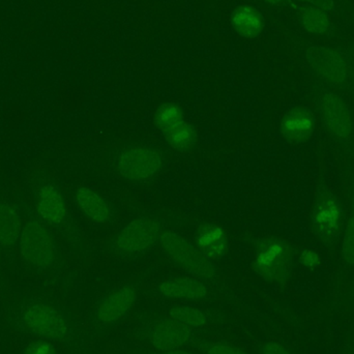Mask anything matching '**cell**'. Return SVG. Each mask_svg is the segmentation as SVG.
<instances>
[{
  "label": "cell",
  "instance_id": "cell-1",
  "mask_svg": "<svg viewBox=\"0 0 354 354\" xmlns=\"http://www.w3.org/2000/svg\"><path fill=\"white\" fill-rule=\"evenodd\" d=\"M254 270L272 284H285L293 268V249L288 241L278 236L266 237L256 245Z\"/></svg>",
  "mask_w": 354,
  "mask_h": 354
},
{
  "label": "cell",
  "instance_id": "cell-2",
  "mask_svg": "<svg viewBox=\"0 0 354 354\" xmlns=\"http://www.w3.org/2000/svg\"><path fill=\"white\" fill-rule=\"evenodd\" d=\"M306 60L312 72L330 86L347 88L354 82L353 62L338 50L314 46L308 49Z\"/></svg>",
  "mask_w": 354,
  "mask_h": 354
},
{
  "label": "cell",
  "instance_id": "cell-3",
  "mask_svg": "<svg viewBox=\"0 0 354 354\" xmlns=\"http://www.w3.org/2000/svg\"><path fill=\"white\" fill-rule=\"evenodd\" d=\"M160 243L168 258L191 276L201 280L216 276V268L212 261L178 233L165 231L160 237Z\"/></svg>",
  "mask_w": 354,
  "mask_h": 354
},
{
  "label": "cell",
  "instance_id": "cell-4",
  "mask_svg": "<svg viewBox=\"0 0 354 354\" xmlns=\"http://www.w3.org/2000/svg\"><path fill=\"white\" fill-rule=\"evenodd\" d=\"M311 224L316 237L326 245L338 239L344 227V212L337 196L328 187H322L313 200Z\"/></svg>",
  "mask_w": 354,
  "mask_h": 354
},
{
  "label": "cell",
  "instance_id": "cell-5",
  "mask_svg": "<svg viewBox=\"0 0 354 354\" xmlns=\"http://www.w3.org/2000/svg\"><path fill=\"white\" fill-rule=\"evenodd\" d=\"M18 243L21 256L32 268L47 270L55 262L53 236L39 221H30L23 226Z\"/></svg>",
  "mask_w": 354,
  "mask_h": 354
},
{
  "label": "cell",
  "instance_id": "cell-6",
  "mask_svg": "<svg viewBox=\"0 0 354 354\" xmlns=\"http://www.w3.org/2000/svg\"><path fill=\"white\" fill-rule=\"evenodd\" d=\"M163 161L159 149L147 145H133L120 151L115 166L118 174L127 180L142 183L161 171Z\"/></svg>",
  "mask_w": 354,
  "mask_h": 354
},
{
  "label": "cell",
  "instance_id": "cell-7",
  "mask_svg": "<svg viewBox=\"0 0 354 354\" xmlns=\"http://www.w3.org/2000/svg\"><path fill=\"white\" fill-rule=\"evenodd\" d=\"M161 234V224L155 218H136L116 235L112 249L122 257H135L149 251Z\"/></svg>",
  "mask_w": 354,
  "mask_h": 354
},
{
  "label": "cell",
  "instance_id": "cell-8",
  "mask_svg": "<svg viewBox=\"0 0 354 354\" xmlns=\"http://www.w3.org/2000/svg\"><path fill=\"white\" fill-rule=\"evenodd\" d=\"M317 110L326 131L338 142L348 143L353 134V118L351 108L342 97L326 91L318 97Z\"/></svg>",
  "mask_w": 354,
  "mask_h": 354
},
{
  "label": "cell",
  "instance_id": "cell-9",
  "mask_svg": "<svg viewBox=\"0 0 354 354\" xmlns=\"http://www.w3.org/2000/svg\"><path fill=\"white\" fill-rule=\"evenodd\" d=\"M22 319L25 328L43 340L62 341L70 333L66 317L47 304H31L25 309Z\"/></svg>",
  "mask_w": 354,
  "mask_h": 354
},
{
  "label": "cell",
  "instance_id": "cell-10",
  "mask_svg": "<svg viewBox=\"0 0 354 354\" xmlns=\"http://www.w3.org/2000/svg\"><path fill=\"white\" fill-rule=\"evenodd\" d=\"M191 330L172 318H163L151 324L147 338L153 348L165 353L185 346L191 340Z\"/></svg>",
  "mask_w": 354,
  "mask_h": 354
},
{
  "label": "cell",
  "instance_id": "cell-11",
  "mask_svg": "<svg viewBox=\"0 0 354 354\" xmlns=\"http://www.w3.org/2000/svg\"><path fill=\"white\" fill-rule=\"evenodd\" d=\"M136 301V288L132 285H124L100 301L95 315L103 324H116L133 309Z\"/></svg>",
  "mask_w": 354,
  "mask_h": 354
},
{
  "label": "cell",
  "instance_id": "cell-12",
  "mask_svg": "<svg viewBox=\"0 0 354 354\" xmlns=\"http://www.w3.org/2000/svg\"><path fill=\"white\" fill-rule=\"evenodd\" d=\"M315 114L306 107H295L286 112L280 122L283 138L295 145L307 142L315 133Z\"/></svg>",
  "mask_w": 354,
  "mask_h": 354
},
{
  "label": "cell",
  "instance_id": "cell-13",
  "mask_svg": "<svg viewBox=\"0 0 354 354\" xmlns=\"http://www.w3.org/2000/svg\"><path fill=\"white\" fill-rule=\"evenodd\" d=\"M162 297L174 301H197L207 297V287L196 277H174L159 285Z\"/></svg>",
  "mask_w": 354,
  "mask_h": 354
},
{
  "label": "cell",
  "instance_id": "cell-14",
  "mask_svg": "<svg viewBox=\"0 0 354 354\" xmlns=\"http://www.w3.org/2000/svg\"><path fill=\"white\" fill-rule=\"evenodd\" d=\"M35 207L39 218L52 226L62 224L68 216V208L62 193L52 185H44L37 192Z\"/></svg>",
  "mask_w": 354,
  "mask_h": 354
},
{
  "label": "cell",
  "instance_id": "cell-15",
  "mask_svg": "<svg viewBox=\"0 0 354 354\" xmlns=\"http://www.w3.org/2000/svg\"><path fill=\"white\" fill-rule=\"evenodd\" d=\"M196 243L199 251L210 261L222 259L228 252V236L220 225H201L196 234Z\"/></svg>",
  "mask_w": 354,
  "mask_h": 354
},
{
  "label": "cell",
  "instance_id": "cell-16",
  "mask_svg": "<svg viewBox=\"0 0 354 354\" xmlns=\"http://www.w3.org/2000/svg\"><path fill=\"white\" fill-rule=\"evenodd\" d=\"M230 24L237 35L243 39H253L261 35L266 22L255 6L241 4L231 12Z\"/></svg>",
  "mask_w": 354,
  "mask_h": 354
},
{
  "label": "cell",
  "instance_id": "cell-17",
  "mask_svg": "<svg viewBox=\"0 0 354 354\" xmlns=\"http://www.w3.org/2000/svg\"><path fill=\"white\" fill-rule=\"evenodd\" d=\"M75 198L81 212L93 222L106 224L111 221L113 216L111 205L97 192L89 187H81L77 189Z\"/></svg>",
  "mask_w": 354,
  "mask_h": 354
},
{
  "label": "cell",
  "instance_id": "cell-18",
  "mask_svg": "<svg viewBox=\"0 0 354 354\" xmlns=\"http://www.w3.org/2000/svg\"><path fill=\"white\" fill-rule=\"evenodd\" d=\"M20 214L14 206L0 201V243L2 247H12L18 243L22 231Z\"/></svg>",
  "mask_w": 354,
  "mask_h": 354
},
{
  "label": "cell",
  "instance_id": "cell-19",
  "mask_svg": "<svg viewBox=\"0 0 354 354\" xmlns=\"http://www.w3.org/2000/svg\"><path fill=\"white\" fill-rule=\"evenodd\" d=\"M161 134L172 149L180 153L193 149L197 141V132L193 124L187 122V120L163 131Z\"/></svg>",
  "mask_w": 354,
  "mask_h": 354
},
{
  "label": "cell",
  "instance_id": "cell-20",
  "mask_svg": "<svg viewBox=\"0 0 354 354\" xmlns=\"http://www.w3.org/2000/svg\"><path fill=\"white\" fill-rule=\"evenodd\" d=\"M299 20L303 28L311 35H326L332 26L328 12L316 6H305L299 12Z\"/></svg>",
  "mask_w": 354,
  "mask_h": 354
},
{
  "label": "cell",
  "instance_id": "cell-21",
  "mask_svg": "<svg viewBox=\"0 0 354 354\" xmlns=\"http://www.w3.org/2000/svg\"><path fill=\"white\" fill-rule=\"evenodd\" d=\"M185 120L183 109L174 102L161 104L155 112V124L160 132Z\"/></svg>",
  "mask_w": 354,
  "mask_h": 354
},
{
  "label": "cell",
  "instance_id": "cell-22",
  "mask_svg": "<svg viewBox=\"0 0 354 354\" xmlns=\"http://www.w3.org/2000/svg\"><path fill=\"white\" fill-rule=\"evenodd\" d=\"M170 318L191 328H199L205 326L207 322V316L205 312L197 308L189 307V306H179L170 310Z\"/></svg>",
  "mask_w": 354,
  "mask_h": 354
},
{
  "label": "cell",
  "instance_id": "cell-23",
  "mask_svg": "<svg viewBox=\"0 0 354 354\" xmlns=\"http://www.w3.org/2000/svg\"><path fill=\"white\" fill-rule=\"evenodd\" d=\"M342 257L345 263L354 266V218L353 216L347 223L342 239Z\"/></svg>",
  "mask_w": 354,
  "mask_h": 354
},
{
  "label": "cell",
  "instance_id": "cell-24",
  "mask_svg": "<svg viewBox=\"0 0 354 354\" xmlns=\"http://www.w3.org/2000/svg\"><path fill=\"white\" fill-rule=\"evenodd\" d=\"M299 262L304 268L314 270L322 264V257L317 251L313 249H305L299 255Z\"/></svg>",
  "mask_w": 354,
  "mask_h": 354
},
{
  "label": "cell",
  "instance_id": "cell-25",
  "mask_svg": "<svg viewBox=\"0 0 354 354\" xmlns=\"http://www.w3.org/2000/svg\"><path fill=\"white\" fill-rule=\"evenodd\" d=\"M205 354H249L239 347L227 343H214L206 347Z\"/></svg>",
  "mask_w": 354,
  "mask_h": 354
},
{
  "label": "cell",
  "instance_id": "cell-26",
  "mask_svg": "<svg viewBox=\"0 0 354 354\" xmlns=\"http://www.w3.org/2000/svg\"><path fill=\"white\" fill-rule=\"evenodd\" d=\"M25 354H57L55 347L48 340H39L31 343Z\"/></svg>",
  "mask_w": 354,
  "mask_h": 354
},
{
  "label": "cell",
  "instance_id": "cell-27",
  "mask_svg": "<svg viewBox=\"0 0 354 354\" xmlns=\"http://www.w3.org/2000/svg\"><path fill=\"white\" fill-rule=\"evenodd\" d=\"M262 354H292L284 345L281 344V343L274 342V341H270V342L266 343L262 347L261 351Z\"/></svg>",
  "mask_w": 354,
  "mask_h": 354
},
{
  "label": "cell",
  "instance_id": "cell-28",
  "mask_svg": "<svg viewBox=\"0 0 354 354\" xmlns=\"http://www.w3.org/2000/svg\"><path fill=\"white\" fill-rule=\"evenodd\" d=\"M299 1L307 3L308 6L322 8V10H326V12L334 8V1L333 0H299Z\"/></svg>",
  "mask_w": 354,
  "mask_h": 354
},
{
  "label": "cell",
  "instance_id": "cell-29",
  "mask_svg": "<svg viewBox=\"0 0 354 354\" xmlns=\"http://www.w3.org/2000/svg\"><path fill=\"white\" fill-rule=\"evenodd\" d=\"M162 354H193L189 353V351H183V348L180 349H174V351H165V353H162Z\"/></svg>",
  "mask_w": 354,
  "mask_h": 354
},
{
  "label": "cell",
  "instance_id": "cell-30",
  "mask_svg": "<svg viewBox=\"0 0 354 354\" xmlns=\"http://www.w3.org/2000/svg\"><path fill=\"white\" fill-rule=\"evenodd\" d=\"M263 1L270 4V6H281V4L285 3L288 0H263Z\"/></svg>",
  "mask_w": 354,
  "mask_h": 354
},
{
  "label": "cell",
  "instance_id": "cell-31",
  "mask_svg": "<svg viewBox=\"0 0 354 354\" xmlns=\"http://www.w3.org/2000/svg\"><path fill=\"white\" fill-rule=\"evenodd\" d=\"M351 216L354 218V196H353V214Z\"/></svg>",
  "mask_w": 354,
  "mask_h": 354
},
{
  "label": "cell",
  "instance_id": "cell-32",
  "mask_svg": "<svg viewBox=\"0 0 354 354\" xmlns=\"http://www.w3.org/2000/svg\"><path fill=\"white\" fill-rule=\"evenodd\" d=\"M1 243H0V261H1Z\"/></svg>",
  "mask_w": 354,
  "mask_h": 354
},
{
  "label": "cell",
  "instance_id": "cell-33",
  "mask_svg": "<svg viewBox=\"0 0 354 354\" xmlns=\"http://www.w3.org/2000/svg\"><path fill=\"white\" fill-rule=\"evenodd\" d=\"M348 354H354V353H348Z\"/></svg>",
  "mask_w": 354,
  "mask_h": 354
}]
</instances>
